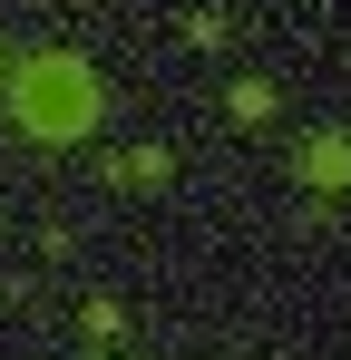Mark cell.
<instances>
[{
    "instance_id": "obj_1",
    "label": "cell",
    "mask_w": 351,
    "mask_h": 360,
    "mask_svg": "<svg viewBox=\"0 0 351 360\" xmlns=\"http://www.w3.org/2000/svg\"><path fill=\"white\" fill-rule=\"evenodd\" d=\"M10 117L30 127L39 146H78V136H98V117H108V88H98V68L78 59V49H39V59H20V78H10Z\"/></svg>"
},
{
    "instance_id": "obj_2",
    "label": "cell",
    "mask_w": 351,
    "mask_h": 360,
    "mask_svg": "<svg viewBox=\"0 0 351 360\" xmlns=\"http://www.w3.org/2000/svg\"><path fill=\"white\" fill-rule=\"evenodd\" d=\"M302 185H351V136H312L302 146Z\"/></svg>"
},
{
    "instance_id": "obj_3",
    "label": "cell",
    "mask_w": 351,
    "mask_h": 360,
    "mask_svg": "<svg viewBox=\"0 0 351 360\" xmlns=\"http://www.w3.org/2000/svg\"><path fill=\"white\" fill-rule=\"evenodd\" d=\"M225 108H234L244 127H264V117H273V78H234V98H225Z\"/></svg>"
},
{
    "instance_id": "obj_4",
    "label": "cell",
    "mask_w": 351,
    "mask_h": 360,
    "mask_svg": "<svg viewBox=\"0 0 351 360\" xmlns=\"http://www.w3.org/2000/svg\"><path fill=\"white\" fill-rule=\"evenodd\" d=\"M117 176H127V185H166V176H176V156H166V146H137Z\"/></svg>"
},
{
    "instance_id": "obj_5",
    "label": "cell",
    "mask_w": 351,
    "mask_h": 360,
    "mask_svg": "<svg viewBox=\"0 0 351 360\" xmlns=\"http://www.w3.org/2000/svg\"><path fill=\"white\" fill-rule=\"evenodd\" d=\"M0 88H10V49H0Z\"/></svg>"
}]
</instances>
